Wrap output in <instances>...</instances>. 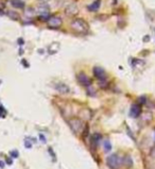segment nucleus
I'll use <instances>...</instances> for the list:
<instances>
[{"label": "nucleus", "mask_w": 155, "mask_h": 169, "mask_svg": "<svg viewBox=\"0 0 155 169\" xmlns=\"http://www.w3.org/2000/svg\"><path fill=\"white\" fill-rule=\"evenodd\" d=\"M70 28L79 34H86L89 30L87 22L82 18H76L70 22Z\"/></svg>", "instance_id": "nucleus-1"}, {"label": "nucleus", "mask_w": 155, "mask_h": 169, "mask_svg": "<svg viewBox=\"0 0 155 169\" xmlns=\"http://www.w3.org/2000/svg\"><path fill=\"white\" fill-rule=\"evenodd\" d=\"M68 125L70 127L71 131L76 134V135H79V134L83 132V130H84V122L81 118L73 117V118L69 119Z\"/></svg>", "instance_id": "nucleus-2"}, {"label": "nucleus", "mask_w": 155, "mask_h": 169, "mask_svg": "<svg viewBox=\"0 0 155 169\" xmlns=\"http://www.w3.org/2000/svg\"><path fill=\"white\" fill-rule=\"evenodd\" d=\"M106 164L111 169H119L122 166V158L118 154H111L106 158Z\"/></svg>", "instance_id": "nucleus-3"}, {"label": "nucleus", "mask_w": 155, "mask_h": 169, "mask_svg": "<svg viewBox=\"0 0 155 169\" xmlns=\"http://www.w3.org/2000/svg\"><path fill=\"white\" fill-rule=\"evenodd\" d=\"M47 24H48V26L50 28L59 29L60 27L63 24V20H62V18L59 16H50L49 19L47 20Z\"/></svg>", "instance_id": "nucleus-4"}, {"label": "nucleus", "mask_w": 155, "mask_h": 169, "mask_svg": "<svg viewBox=\"0 0 155 169\" xmlns=\"http://www.w3.org/2000/svg\"><path fill=\"white\" fill-rule=\"evenodd\" d=\"M64 12H65V14H66V16L73 17V16H77L78 13H79V7H78L76 3H70L65 7Z\"/></svg>", "instance_id": "nucleus-5"}, {"label": "nucleus", "mask_w": 155, "mask_h": 169, "mask_svg": "<svg viewBox=\"0 0 155 169\" xmlns=\"http://www.w3.org/2000/svg\"><path fill=\"white\" fill-rule=\"evenodd\" d=\"M34 12L38 14L39 16H42V15H47L49 14L50 12V7L47 3H42V2H39L35 9H34Z\"/></svg>", "instance_id": "nucleus-6"}, {"label": "nucleus", "mask_w": 155, "mask_h": 169, "mask_svg": "<svg viewBox=\"0 0 155 169\" xmlns=\"http://www.w3.org/2000/svg\"><path fill=\"white\" fill-rule=\"evenodd\" d=\"M94 74L98 80L101 82V81H105L106 79V73L102 67H99V66H96L94 67Z\"/></svg>", "instance_id": "nucleus-7"}, {"label": "nucleus", "mask_w": 155, "mask_h": 169, "mask_svg": "<svg viewBox=\"0 0 155 169\" xmlns=\"http://www.w3.org/2000/svg\"><path fill=\"white\" fill-rule=\"evenodd\" d=\"M78 81L81 85L83 86H89L91 84V80L89 79V77L84 73H80L78 74Z\"/></svg>", "instance_id": "nucleus-8"}, {"label": "nucleus", "mask_w": 155, "mask_h": 169, "mask_svg": "<svg viewBox=\"0 0 155 169\" xmlns=\"http://www.w3.org/2000/svg\"><path fill=\"white\" fill-rule=\"evenodd\" d=\"M139 115H140V108L137 104H133L130 110V116L133 118H137L139 117Z\"/></svg>", "instance_id": "nucleus-9"}, {"label": "nucleus", "mask_w": 155, "mask_h": 169, "mask_svg": "<svg viewBox=\"0 0 155 169\" xmlns=\"http://www.w3.org/2000/svg\"><path fill=\"white\" fill-rule=\"evenodd\" d=\"M122 165L126 168H131L133 166V160L130 155H126L122 158Z\"/></svg>", "instance_id": "nucleus-10"}, {"label": "nucleus", "mask_w": 155, "mask_h": 169, "mask_svg": "<svg viewBox=\"0 0 155 169\" xmlns=\"http://www.w3.org/2000/svg\"><path fill=\"white\" fill-rule=\"evenodd\" d=\"M59 50H60V43H56V42H55V43H52L48 48V51H49L50 54L56 53Z\"/></svg>", "instance_id": "nucleus-11"}, {"label": "nucleus", "mask_w": 155, "mask_h": 169, "mask_svg": "<svg viewBox=\"0 0 155 169\" xmlns=\"http://www.w3.org/2000/svg\"><path fill=\"white\" fill-rule=\"evenodd\" d=\"M91 117V112L88 109H84L81 111V119L82 120H88Z\"/></svg>", "instance_id": "nucleus-12"}, {"label": "nucleus", "mask_w": 155, "mask_h": 169, "mask_svg": "<svg viewBox=\"0 0 155 169\" xmlns=\"http://www.w3.org/2000/svg\"><path fill=\"white\" fill-rule=\"evenodd\" d=\"M11 4L16 9H24V6H26L22 0H11Z\"/></svg>", "instance_id": "nucleus-13"}, {"label": "nucleus", "mask_w": 155, "mask_h": 169, "mask_svg": "<svg viewBox=\"0 0 155 169\" xmlns=\"http://www.w3.org/2000/svg\"><path fill=\"white\" fill-rule=\"evenodd\" d=\"M56 89L62 94H66V93H69V87L67 85H65L63 83H59L56 85Z\"/></svg>", "instance_id": "nucleus-14"}, {"label": "nucleus", "mask_w": 155, "mask_h": 169, "mask_svg": "<svg viewBox=\"0 0 155 169\" xmlns=\"http://www.w3.org/2000/svg\"><path fill=\"white\" fill-rule=\"evenodd\" d=\"M99 7H100V0H98V1H95L92 4L87 7V9H88L89 11H98Z\"/></svg>", "instance_id": "nucleus-15"}, {"label": "nucleus", "mask_w": 155, "mask_h": 169, "mask_svg": "<svg viewBox=\"0 0 155 169\" xmlns=\"http://www.w3.org/2000/svg\"><path fill=\"white\" fill-rule=\"evenodd\" d=\"M111 150H112L111 141L108 140H105V141H104V151H105V152H108V151H111Z\"/></svg>", "instance_id": "nucleus-16"}, {"label": "nucleus", "mask_w": 155, "mask_h": 169, "mask_svg": "<svg viewBox=\"0 0 155 169\" xmlns=\"http://www.w3.org/2000/svg\"><path fill=\"white\" fill-rule=\"evenodd\" d=\"M7 15L11 17L12 19H15V20H18L19 19V15L16 13V12H13V11H9L7 12Z\"/></svg>", "instance_id": "nucleus-17"}, {"label": "nucleus", "mask_w": 155, "mask_h": 169, "mask_svg": "<svg viewBox=\"0 0 155 169\" xmlns=\"http://www.w3.org/2000/svg\"><path fill=\"white\" fill-rule=\"evenodd\" d=\"M87 94H88L89 96H91V97H95V96H96V89L92 87L91 85L87 86Z\"/></svg>", "instance_id": "nucleus-18"}, {"label": "nucleus", "mask_w": 155, "mask_h": 169, "mask_svg": "<svg viewBox=\"0 0 155 169\" xmlns=\"http://www.w3.org/2000/svg\"><path fill=\"white\" fill-rule=\"evenodd\" d=\"M11 155H13V158H17V156H18V152H17V151H12Z\"/></svg>", "instance_id": "nucleus-19"}, {"label": "nucleus", "mask_w": 155, "mask_h": 169, "mask_svg": "<svg viewBox=\"0 0 155 169\" xmlns=\"http://www.w3.org/2000/svg\"><path fill=\"white\" fill-rule=\"evenodd\" d=\"M151 156H152L153 158H155V147H154L153 149H152V151H151Z\"/></svg>", "instance_id": "nucleus-20"}, {"label": "nucleus", "mask_w": 155, "mask_h": 169, "mask_svg": "<svg viewBox=\"0 0 155 169\" xmlns=\"http://www.w3.org/2000/svg\"><path fill=\"white\" fill-rule=\"evenodd\" d=\"M37 1L42 2V3H47V2H49L50 0H37Z\"/></svg>", "instance_id": "nucleus-21"}, {"label": "nucleus", "mask_w": 155, "mask_h": 169, "mask_svg": "<svg viewBox=\"0 0 155 169\" xmlns=\"http://www.w3.org/2000/svg\"><path fill=\"white\" fill-rule=\"evenodd\" d=\"M4 167V163L2 161H0V168H3Z\"/></svg>", "instance_id": "nucleus-22"}, {"label": "nucleus", "mask_w": 155, "mask_h": 169, "mask_svg": "<svg viewBox=\"0 0 155 169\" xmlns=\"http://www.w3.org/2000/svg\"><path fill=\"white\" fill-rule=\"evenodd\" d=\"M41 138H42V141H45V137H44L42 135H41Z\"/></svg>", "instance_id": "nucleus-23"}]
</instances>
